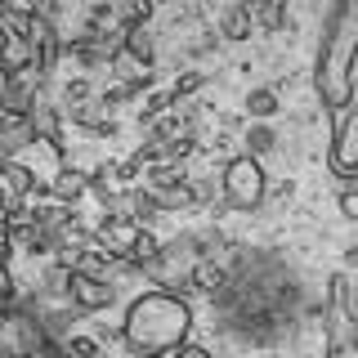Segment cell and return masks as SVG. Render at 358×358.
Here are the masks:
<instances>
[{
  "label": "cell",
  "instance_id": "cell-1",
  "mask_svg": "<svg viewBox=\"0 0 358 358\" xmlns=\"http://www.w3.org/2000/svg\"><path fill=\"white\" fill-rule=\"evenodd\" d=\"M188 327H193V305L166 287H152L139 300H130L121 341L130 354H171L188 336Z\"/></svg>",
  "mask_w": 358,
  "mask_h": 358
},
{
  "label": "cell",
  "instance_id": "cell-2",
  "mask_svg": "<svg viewBox=\"0 0 358 358\" xmlns=\"http://www.w3.org/2000/svg\"><path fill=\"white\" fill-rule=\"evenodd\" d=\"M264 188L268 179L260 171V157L242 152V157H229V162H220V193L229 201L233 210H255L264 206Z\"/></svg>",
  "mask_w": 358,
  "mask_h": 358
},
{
  "label": "cell",
  "instance_id": "cell-3",
  "mask_svg": "<svg viewBox=\"0 0 358 358\" xmlns=\"http://www.w3.org/2000/svg\"><path fill=\"white\" fill-rule=\"evenodd\" d=\"M331 171L341 184H358V112H354V99L331 108Z\"/></svg>",
  "mask_w": 358,
  "mask_h": 358
},
{
  "label": "cell",
  "instance_id": "cell-4",
  "mask_svg": "<svg viewBox=\"0 0 358 358\" xmlns=\"http://www.w3.org/2000/svg\"><path fill=\"white\" fill-rule=\"evenodd\" d=\"M67 300H72L81 313H103L112 300H117V287L108 278H85V273H72L67 282Z\"/></svg>",
  "mask_w": 358,
  "mask_h": 358
},
{
  "label": "cell",
  "instance_id": "cell-5",
  "mask_svg": "<svg viewBox=\"0 0 358 358\" xmlns=\"http://www.w3.org/2000/svg\"><path fill=\"white\" fill-rule=\"evenodd\" d=\"M121 201H126V215H130L134 224H148V229H152V224L166 215V210H162V201H157V193H152L148 184H130Z\"/></svg>",
  "mask_w": 358,
  "mask_h": 358
},
{
  "label": "cell",
  "instance_id": "cell-6",
  "mask_svg": "<svg viewBox=\"0 0 358 358\" xmlns=\"http://www.w3.org/2000/svg\"><path fill=\"white\" fill-rule=\"evenodd\" d=\"M327 300H331L336 309H341V318L354 327V322H358V287H354V273H350V268H341V273L331 278Z\"/></svg>",
  "mask_w": 358,
  "mask_h": 358
},
{
  "label": "cell",
  "instance_id": "cell-7",
  "mask_svg": "<svg viewBox=\"0 0 358 358\" xmlns=\"http://www.w3.org/2000/svg\"><path fill=\"white\" fill-rule=\"evenodd\" d=\"M50 197H54V201H72V206H76V201L85 197V171H81V166L63 162L59 175L50 179Z\"/></svg>",
  "mask_w": 358,
  "mask_h": 358
},
{
  "label": "cell",
  "instance_id": "cell-8",
  "mask_svg": "<svg viewBox=\"0 0 358 358\" xmlns=\"http://www.w3.org/2000/svg\"><path fill=\"white\" fill-rule=\"evenodd\" d=\"M246 18H251V27H264V31H278L287 18V0H242Z\"/></svg>",
  "mask_w": 358,
  "mask_h": 358
},
{
  "label": "cell",
  "instance_id": "cell-9",
  "mask_svg": "<svg viewBox=\"0 0 358 358\" xmlns=\"http://www.w3.org/2000/svg\"><path fill=\"white\" fill-rule=\"evenodd\" d=\"M157 193V201H162V210L171 215V210H188L193 206V184H188V175H179V179H171V184H162V188H152Z\"/></svg>",
  "mask_w": 358,
  "mask_h": 358
},
{
  "label": "cell",
  "instance_id": "cell-10",
  "mask_svg": "<svg viewBox=\"0 0 358 358\" xmlns=\"http://www.w3.org/2000/svg\"><path fill=\"white\" fill-rule=\"evenodd\" d=\"M0 179H5L9 188H14L18 197H31V188H36V171H27V166L18 162V157H0Z\"/></svg>",
  "mask_w": 358,
  "mask_h": 358
},
{
  "label": "cell",
  "instance_id": "cell-11",
  "mask_svg": "<svg viewBox=\"0 0 358 358\" xmlns=\"http://www.w3.org/2000/svg\"><path fill=\"white\" fill-rule=\"evenodd\" d=\"M278 112H282V99H278L273 85H260V90L246 94V117L251 121H268V117H278Z\"/></svg>",
  "mask_w": 358,
  "mask_h": 358
},
{
  "label": "cell",
  "instance_id": "cell-12",
  "mask_svg": "<svg viewBox=\"0 0 358 358\" xmlns=\"http://www.w3.org/2000/svg\"><path fill=\"white\" fill-rule=\"evenodd\" d=\"M220 36L233 41V45H238V41H251V18H246L242 5H229V9L220 14Z\"/></svg>",
  "mask_w": 358,
  "mask_h": 358
},
{
  "label": "cell",
  "instance_id": "cell-13",
  "mask_svg": "<svg viewBox=\"0 0 358 358\" xmlns=\"http://www.w3.org/2000/svg\"><path fill=\"white\" fill-rule=\"evenodd\" d=\"M242 143H246V152H251V157H264V152L278 148V134H273V126H268V121H251V126H246V134H242Z\"/></svg>",
  "mask_w": 358,
  "mask_h": 358
},
{
  "label": "cell",
  "instance_id": "cell-14",
  "mask_svg": "<svg viewBox=\"0 0 358 358\" xmlns=\"http://www.w3.org/2000/svg\"><path fill=\"white\" fill-rule=\"evenodd\" d=\"M67 282H72V268L54 260L50 268H45V278H41V287H45V296H54V300H67Z\"/></svg>",
  "mask_w": 358,
  "mask_h": 358
},
{
  "label": "cell",
  "instance_id": "cell-15",
  "mask_svg": "<svg viewBox=\"0 0 358 358\" xmlns=\"http://www.w3.org/2000/svg\"><path fill=\"white\" fill-rule=\"evenodd\" d=\"M171 108H175L171 90H148V99H143V108H139V126H148V121H157L162 112H171Z\"/></svg>",
  "mask_w": 358,
  "mask_h": 358
},
{
  "label": "cell",
  "instance_id": "cell-16",
  "mask_svg": "<svg viewBox=\"0 0 358 358\" xmlns=\"http://www.w3.org/2000/svg\"><path fill=\"white\" fill-rule=\"evenodd\" d=\"M206 90V72H179L175 76V85H171V99L175 103H184V99H193Z\"/></svg>",
  "mask_w": 358,
  "mask_h": 358
},
{
  "label": "cell",
  "instance_id": "cell-17",
  "mask_svg": "<svg viewBox=\"0 0 358 358\" xmlns=\"http://www.w3.org/2000/svg\"><path fill=\"white\" fill-rule=\"evenodd\" d=\"M85 22L90 27H117V5H112V0H94V5L85 9Z\"/></svg>",
  "mask_w": 358,
  "mask_h": 358
},
{
  "label": "cell",
  "instance_id": "cell-18",
  "mask_svg": "<svg viewBox=\"0 0 358 358\" xmlns=\"http://www.w3.org/2000/svg\"><path fill=\"white\" fill-rule=\"evenodd\" d=\"M9 305H18V282L9 273V264L0 260V309H9Z\"/></svg>",
  "mask_w": 358,
  "mask_h": 358
},
{
  "label": "cell",
  "instance_id": "cell-19",
  "mask_svg": "<svg viewBox=\"0 0 358 358\" xmlns=\"http://www.w3.org/2000/svg\"><path fill=\"white\" fill-rule=\"evenodd\" d=\"M63 350L67 354H81V358H94L99 354V341H94V336H67Z\"/></svg>",
  "mask_w": 358,
  "mask_h": 358
},
{
  "label": "cell",
  "instance_id": "cell-20",
  "mask_svg": "<svg viewBox=\"0 0 358 358\" xmlns=\"http://www.w3.org/2000/svg\"><path fill=\"white\" fill-rule=\"evenodd\" d=\"M81 99H90V76H72L63 85V103H81Z\"/></svg>",
  "mask_w": 358,
  "mask_h": 358
},
{
  "label": "cell",
  "instance_id": "cell-21",
  "mask_svg": "<svg viewBox=\"0 0 358 358\" xmlns=\"http://www.w3.org/2000/svg\"><path fill=\"white\" fill-rule=\"evenodd\" d=\"M139 175H143V166H134L126 157V162H117V175H112V179H117L121 188H130V184H139Z\"/></svg>",
  "mask_w": 358,
  "mask_h": 358
},
{
  "label": "cell",
  "instance_id": "cell-22",
  "mask_svg": "<svg viewBox=\"0 0 358 358\" xmlns=\"http://www.w3.org/2000/svg\"><path fill=\"white\" fill-rule=\"evenodd\" d=\"M341 215L345 220H358V193H354V184H341Z\"/></svg>",
  "mask_w": 358,
  "mask_h": 358
},
{
  "label": "cell",
  "instance_id": "cell-23",
  "mask_svg": "<svg viewBox=\"0 0 358 358\" xmlns=\"http://www.w3.org/2000/svg\"><path fill=\"white\" fill-rule=\"evenodd\" d=\"M171 354H175V358H206V345H193V341L184 336V341H179Z\"/></svg>",
  "mask_w": 358,
  "mask_h": 358
},
{
  "label": "cell",
  "instance_id": "cell-24",
  "mask_svg": "<svg viewBox=\"0 0 358 358\" xmlns=\"http://www.w3.org/2000/svg\"><path fill=\"white\" fill-rule=\"evenodd\" d=\"M117 336H121V327H108V322L94 327V341H117Z\"/></svg>",
  "mask_w": 358,
  "mask_h": 358
},
{
  "label": "cell",
  "instance_id": "cell-25",
  "mask_svg": "<svg viewBox=\"0 0 358 358\" xmlns=\"http://www.w3.org/2000/svg\"><path fill=\"white\" fill-rule=\"evenodd\" d=\"M9 45H14V36H9V27H5V22H0V59H5V54H9Z\"/></svg>",
  "mask_w": 358,
  "mask_h": 358
},
{
  "label": "cell",
  "instance_id": "cell-26",
  "mask_svg": "<svg viewBox=\"0 0 358 358\" xmlns=\"http://www.w3.org/2000/svg\"><path fill=\"white\" fill-rule=\"evenodd\" d=\"M9 76H18V72H14V67H9V59H0V85H5Z\"/></svg>",
  "mask_w": 358,
  "mask_h": 358
},
{
  "label": "cell",
  "instance_id": "cell-27",
  "mask_svg": "<svg viewBox=\"0 0 358 358\" xmlns=\"http://www.w3.org/2000/svg\"><path fill=\"white\" fill-rule=\"evenodd\" d=\"M9 9H14V0H0V22L9 18Z\"/></svg>",
  "mask_w": 358,
  "mask_h": 358
}]
</instances>
